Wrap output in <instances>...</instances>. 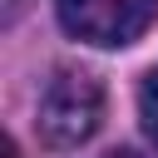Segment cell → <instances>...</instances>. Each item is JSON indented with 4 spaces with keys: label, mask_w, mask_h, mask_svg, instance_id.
I'll use <instances>...</instances> for the list:
<instances>
[{
    "label": "cell",
    "mask_w": 158,
    "mask_h": 158,
    "mask_svg": "<svg viewBox=\"0 0 158 158\" xmlns=\"http://www.w3.org/2000/svg\"><path fill=\"white\" fill-rule=\"evenodd\" d=\"M104 118V89L99 79L79 74V69H59L35 109V128L49 148H79Z\"/></svg>",
    "instance_id": "1"
},
{
    "label": "cell",
    "mask_w": 158,
    "mask_h": 158,
    "mask_svg": "<svg viewBox=\"0 0 158 158\" xmlns=\"http://www.w3.org/2000/svg\"><path fill=\"white\" fill-rule=\"evenodd\" d=\"M54 5L74 40H89L104 49L133 44L158 20V0H54Z\"/></svg>",
    "instance_id": "2"
},
{
    "label": "cell",
    "mask_w": 158,
    "mask_h": 158,
    "mask_svg": "<svg viewBox=\"0 0 158 158\" xmlns=\"http://www.w3.org/2000/svg\"><path fill=\"white\" fill-rule=\"evenodd\" d=\"M138 118H143L148 138L158 143V69H148L143 84H138Z\"/></svg>",
    "instance_id": "3"
},
{
    "label": "cell",
    "mask_w": 158,
    "mask_h": 158,
    "mask_svg": "<svg viewBox=\"0 0 158 158\" xmlns=\"http://www.w3.org/2000/svg\"><path fill=\"white\" fill-rule=\"evenodd\" d=\"M0 158H20V153H15V143H5V148H0Z\"/></svg>",
    "instance_id": "4"
},
{
    "label": "cell",
    "mask_w": 158,
    "mask_h": 158,
    "mask_svg": "<svg viewBox=\"0 0 158 158\" xmlns=\"http://www.w3.org/2000/svg\"><path fill=\"white\" fill-rule=\"evenodd\" d=\"M109 158H138V153H109Z\"/></svg>",
    "instance_id": "5"
}]
</instances>
